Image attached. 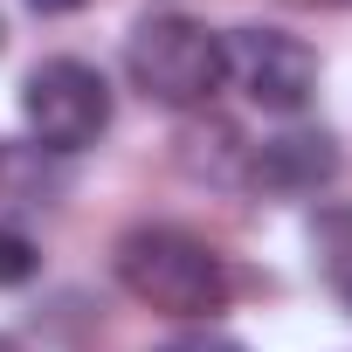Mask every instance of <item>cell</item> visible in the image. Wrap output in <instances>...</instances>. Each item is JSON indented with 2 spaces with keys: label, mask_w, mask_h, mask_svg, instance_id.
Wrapping results in <instances>:
<instances>
[{
  "label": "cell",
  "mask_w": 352,
  "mask_h": 352,
  "mask_svg": "<svg viewBox=\"0 0 352 352\" xmlns=\"http://www.w3.org/2000/svg\"><path fill=\"white\" fill-rule=\"evenodd\" d=\"M35 270H42V249H35L28 235H14V228H0V290L28 283Z\"/></svg>",
  "instance_id": "obj_6"
},
{
  "label": "cell",
  "mask_w": 352,
  "mask_h": 352,
  "mask_svg": "<svg viewBox=\"0 0 352 352\" xmlns=\"http://www.w3.org/2000/svg\"><path fill=\"white\" fill-rule=\"evenodd\" d=\"M159 352H249V345H242V338H228V331H187V338L159 345Z\"/></svg>",
  "instance_id": "obj_7"
},
{
  "label": "cell",
  "mask_w": 352,
  "mask_h": 352,
  "mask_svg": "<svg viewBox=\"0 0 352 352\" xmlns=\"http://www.w3.org/2000/svg\"><path fill=\"white\" fill-rule=\"evenodd\" d=\"M118 283L166 318H214L228 304L221 256L194 242L187 228H131L118 242Z\"/></svg>",
  "instance_id": "obj_1"
},
{
  "label": "cell",
  "mask_w": 352,
  "mask_h": 352,
  "mask_svg": "<svg viewBox=\"0 0 352 352\" xmlns=\"http://www.w3.org/2000/svg\"><path fill=\"white\" fill-rule=\"evenodd\" d=\"M124 69H131V83L152 97V104H166V111H194V104H208L214 90H221V35L214 28H201V21H187V14H152V21H138L131 28V42H124Z\"/></svg>",
  "instance_id": "obj_2"
},
{
  "label": "cell",
  "mask_w": 352,
  "mask_h": 352,
  "mask_svg": "<svg viewBox=\"0 0 352 352\" xmlns=\"http://www.w3.org/2000/svg\"><path fill=\"white\" fill-rule=\"evenodd\" d=\"M331 173V138L324 131H290V138H270L256 152V180L263 187H283V194H304Z\"/></svg>",
  "instance_id": "obj_5"
},
{
  "label": "cell",
  "mask_w": 352,
  "mask_h": 352,
  "mask_svg": "<svg viewBox=\"0 0 352 352\" xmlns=\"http://www.w3.org/2000/svg\"><path fill=\"white\" fill-rule=\"evenodd\" d=\"M221 69H228V83L256 111H276V118L304 111L311 90H318V56L297 35H283V28H235V35H221Z\"/></svg>",
  "instance_id": "obj_4"
},
{
  "label": "cell",
  "mask_w": 352,
  "mask_h": 352,
  "mask_svg": "<svg viewBox=\"0 0 352 352\" xmlns=\"http://www.w3.org/2000/svg\"><path fill=\"white\" fill-rule=\"evenodd\" d=\"M21 118H28V131H35L49 152H83V145H97V131L111 124V83H104L90 63L56 56V63H42V69L28 76Z\"/></svg>",
  "instance_id": "obj_3"
},
{
  "label": "cell",
  "mask_w": 352,
  "mask_h": 352,
  "mask_svg": "<svg viewBox=\"0 0 352 352\" xmlns=\"http://www.w3.org/2000/svg\"><path fill=\"white\" fill-rule=\"evenodd\" d=\"M35 14H69V8H83V0H28Z\"/></svg>",
  "instance_id": "obj_8"
}]
</instances>
